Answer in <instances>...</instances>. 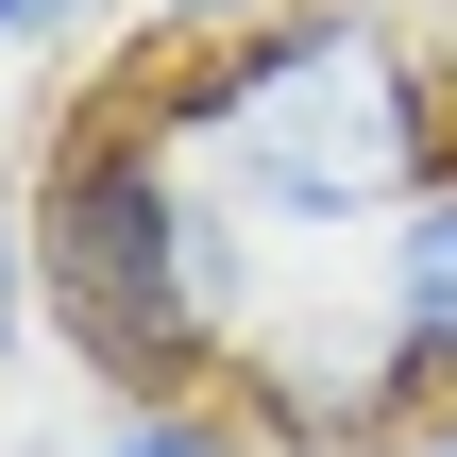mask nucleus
<instances>
[{
  "label": "nucleus",
  "mask_w": 457,
  "mask_h": 457,
  "mask_svg": "<svg viewBox=\"0 0 457 457\" xmlns=\"http://www.w3.org/2000/svg\"><path fill=\"white\" fill-rule=\"evenodd\" d=\"M102 17H119V0H0V68H68Z\"/></svg>",
  "instance_id": "423d86ee"
},
{
  "label": "nucleus",
  "mask_w": 457,
  "mask_h": 457,
  "mask_svg": "<svg viewBox=\"0 0 457 457\" xmlns=\"http://www.w3.org/2000/svg\"><path fill=\"white\" fill-rule=\"evenodd\" d=\"M373 305L407 322V356L441 373V407H457V170L390 220V237H373Z\"/></svg>",
  "instance_id": "20e7f679"
},
{
  "label": "nucleus",
  "mask_w": 457,
  "mask_h": 457,
  "mask_svg": "<svg viewBox=\"0 0 457 457\" xmlns=\"http://www.w3.org/2000/svg\"><path fill=\"white\" fill-rule=\"evenodd\" d=\"M390 457H457V407H424V424H407V441H390Z\"/></svg>",
  "instance_id": "1a4fd4ad"
},
{
  "label": "nucleus",
  "mask_w": 457,
  "mask_h": 457,
  "mask_svg": "<svg viewBox=\"0 0 457 457\" xmlns=\"http://www.w3.org/2000/svg\"><path fill=\"white\" fill-rule=\"evenodd\" d=\"M34 322H51V288H34V220L0 204V373H17V339H34Z\"/></svg>",
  "instance_id": "0eeeda50"
},
{
  "label": "nucleus",
  "mask_w": 457,
  "mask_h": 457,
  "mask_svg": "<svg viewBox=\"0 0 457 457\" xmlns=\"http://www.w3.org/2000/svg\"><path fill=\"white\" fill-rule=\"evenodd\" d=\"M153 102L187 119V153L237 187V220L271 254H373L424 187L457 170V102L441 51L390 0H288L237 51L153 68Z\"/></svg>",
  "instance_id": "f03ea898"
},
{
  "label": "nucleus",
  "mask_w": 457,
  "mask_h": 457,
  "mask_svg": "<svg viewBox=\"0 0 457 457\" xmlns=\"http://www.w3.org/2000/svg\"><path fill=\"white\" fill-rule=\"evenodd\" d=\"M220 407L254 424V457H390L424 407H441V373L407 356V322L373 305V254H356L339 288H322V271L271 288V322L237 339Z\"/></svg>",
  "instance_id": "7ed1b4c3"
},
{
  "label": "nucleus",
  "mask_w": 457,
  "mask_h": 457,
  "mask_svg": "<svg viewBox=\"0 0 457 457\" xmlns=\"http://www.w3.org/2000/svg\"><path fill=\"white\" fill-rule=\"evenodd\" d=\"M85 457H254V424H237L220 390H170V407H102Z\"/></svg>",
  "instance_id": "39448f33"
},
{
  "label": "nucleus",
  "mask_w": 457,
  "mask_h": 457,
  "mask_svg": "<svg viewBox=\"0 0 457 457\" xmlns=\"http://www.w3.org/2000/svg\"><path fill=\"white\" fill-rule=\"evenodd\" d=\"M254 17H288V0H153V34H187V51H237Z\"/></svg>",
  "instance_id": "6e6552de"
},
{
  "label": "nucleus",
  "mask_w": 457,
  "mask_h": 457,
  "mask_svg": "<svg viewBox=\"0 0 457 457\" xmlns=\"http://www.w3.org/2000/svg\"><path fill=\"white\" fill-rule=\"evenodd\" d=\"M17 220H34L51 339H68V356H85L119 407L220 390V373H237V339L271 322V288H288V254L237 220V187L187 153V119H170L153 85L85 102V119L34 153Z\"/></svg>",
  "instance_id": "f257e3e1"
}]
</instances>
